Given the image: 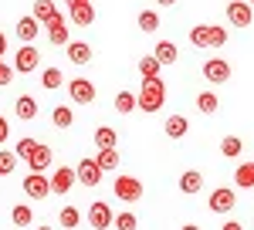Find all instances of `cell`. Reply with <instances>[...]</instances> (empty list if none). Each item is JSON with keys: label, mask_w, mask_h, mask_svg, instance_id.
<instances>
[{"label": "cell", "mask_w": 254, "mask_h": 230, "mask_svg": "<svg viewBox=\"0 0 254 230\" xmlns=\"http://www.w3.org/2000/svg\"><path fill=\"white\" fill-rule=\"evenodd\" d=\"M31 17L38 20V24H51V20L58 17V7H55V0H38L34 3V14Z\"/></svg>", "instance_id": "d6986e66"}, {"label": "cell", "mask_w": 254, "mask_h": 230, "mask_svg": "<svg viewBox=\"0 0 254 230\" xmlns=\"http://www.w3.org/2000/svg\"><path fill=\"white\" fill-rule=\"evenodd\" d=\"M38 230H55V227H48V224H44V227H38Z\"/></svg>", "instance_id": "f6af8a7d"}, {"label": "cell", "mask_w": 254, "mask_h": 230, "mask_svg": "<svg viewBox=\"0 0 254 230\" xmlns=\"http://www.w3.org/2000/svg\"><path fill=\"white\" fill-rule=\"evenodd\" d=\"M51 163H55V156H51V149H48L44 142H38V146H34V153L27 156V166H31V172L51 170Z\"/></svg>", "instance_id": "5bb4252c"}, {"label": "cell", "mask_w": 254, "mask_h": 230, "mask_svg": "<svg viewBox=\"0 0 254 230\" xmlns=\"http://www.w3.org/2000/svg\"><path fill=\"white\" fill-rule=\"evenodd\" d=\"M102 176H105V172L98 170L95 159H81L78 166H75V183H81V186H98Z\"/></svg>", "instance_id": "8992f818"}, {"label": "cell", "mask_w": 254, "mask_h": 230, "mask_svg": "<svg viewBox=\"0 0 254 230\" xmlns=\"http://www.w3.org/2000/svg\"><path fill=\"white\" fill-rule=\"evenodd\" d=\"M14 112H17V118L31 122V118H38V102H34L31 95H20L17 102H14Z\"/></svg>", "instance_id": "ffe728a7"}, {"label": "cell", "mask_w": 254, "mask_h": 230, "mask_svg": "<svg viewBox=\"0 0 254 230\" xmlns=\"http://www.w3.org/2000/svg\"><path fill=\"white\" fill-rule=\"evenodd\" d=\"M58 217H61V227H64V230H75V227L81 224V213H78V207H64V210H61Z\"/></svg>", "instance_id": "1f68e13d"}, {"label": "cell", "mask_w": 254, "mask_h": 230, "mask_svg": "<svg viewBox=\"0 0 254 230\" xmlns=\"http://www.w3.org/2000/svg\"><path fill=\"white\" fill-rule=\"evenodd\" d=\"M227 20H231V27H251L254 10L244 0H231V3H227Z\"/></svg>", "instance_id": "30bf717a"}, {"label": "cell", "mask_w": 254, "mask_h": 230, "mask_svg": "<svg viewBox=\"0 0 254 230\" xmlns=\"http://www.w3.org/2000/svg\"><path fill=\"white\" fill-rule=\"evenodd\" d=\"M48 38H51V44H55V48H61V44L68 48V44H71V31H68V20L61 17V14L51 20V24H48Z\"/></svg>", "instance_id": "4fadbf2b"}, {"label": "cell", "mask_w": 254, "mask_h": 230, "mask_svg": "<svg viewBox=\"0 0 254 230\" xmlns=\"http://www.w3.org/2000/svg\"><path fill=\"white\" fill-rule=\"evenodd\" d=\"M112 220H116V213H112V207L109 203H92L88 207V227H95V230H109L112 227Z\"/></svg>", "instance_id": "ba28073f"}, {"label": "cell", "mask_w": 254, "mask_h": 230, "mask_svg": "<svg viewBox=\"0 0 254 230\" xmlns=\"http://www.w3.org/2000/svg\"><path fill=\"white\" fill-rule=\"evenodd\" d=\"M163 102H166V85H163V78H146V81H142V92L136 95V109H142V112H159Z\"/></svg>", "instance_id": "6da1fadb"}, {"label": "cell", "mask_w": 254, "mask_h": 230, "mask_svg": "<svg viewBox=\"0 0 254 230\" xmlns=\"http://www.w3.org/2000/svg\"><path fill=\"white\" fill-rule=\"evenodd\" d=\"M190 129V122H187V115H170L166 118V125H163V132L170 135V139H183Z\"/></svg>", "instance_id": "ac0fdd59"}, {"label": "cell", "mask_w": 254, "mask_h": 230, "mask_svg": "<svg viewBox=\"0 0 254 230\" xmlns=\"http://www.w3.org/2000/svg\"><path fill=\"white\" fill-rule=\"evenodd\" d=\"M68 7H81V3H92V0H64Z\"/></svg>", "instance_id": "b9f144b4"}, {"label": "cell", "mask_w": 254, "mask_h": 230, "mask_svg": "<svg viewBox=\"0 0 254 230\" xmlns=\"http://www.w3.org/2000/svg\"><path fill=\"white\" fill-rule=\"evenodd\" d=\"M248 7H251V10H254V0H251V3H248Z\"/></svg>", "instance_id": "bcb514c9"}, {"label": "cell", "mask_w": 254, "mask_h": 230, "mask_svg": "<svg viewBox=\"0 0 254 230\" xmlns=\"http://www.w3.org/2000/svg\"><path fill=\"white\" fill-rule=\"evenodd\" d=\"M68 58H71V64L85 68V64L92 61V48H88L85 41H71V44H68Z\"/></svg>", "instance_id": "9a60e30c"}, {"label": "cell", "mask_w": 254, "mask_h": 230, "mask_svg": "<svg viewBox=\"0 0 254 230\" xmlns=\"http://www.w3.org/2000/svg\"><path fill=\"white\" fill-rule=\"evenodd\" d=\"M48 186H51V193H71V186H75V170L71 166H58V170L51 172V179H48Z\"/></svg>", "instance_id": "8fae6325"}, {"label": "cell", "mask_w": 254, "mask_h": 230, "mask_svg": "<svg viewBox=\"0 0 254 230\" xmlns=\"http://www.w3.org/2000/svg\"><path fill=\"white\" fill-rule=\"evenodd\" d=\"M7 139H10V122H7V118L0 115V149L7 146Z\"/></svg>", "instance_id": "f35d334b"}, {"label": "cell", "mask_w": 254, "mask_h": 230, "mask_svg": "<svg viewBox=\"0 0 254 230\" xmlns=\"http://www.w3.org/2000/svg\"><path fill=\"white\" fill-rule=\"evenodd\" d=\"M51 122H55L58 129H71V125H75V112H71L68 105H55V112H51Z\"/></svg>", "instance_id": "d4e9b609"}, {"label": "cell", "mask_w": 254, "mask_h": 230, "mask_svg": "<svg viewBox=\"0 0 254 230\" xmlns=\"http://www.w3.org/2000/svg\"><path fill=\"white\" fill-rule=\"evenodd\" d=\"M112 224H116V230H136L139 227V217L132 210H126V213H116V220H112Z\"/></svg>", "instance_id": "e575fe53"}, {"label": "cell", "mask_w": 254, "mask_h": 230, "mask_svg": "<svg viewBox=\"0 0 254 230\" xmlns=\"http://www.w3.org/2000/svg\"><path fill=\"white\" fill-rule=\"evenodd\" d=\"M241 149H244V142H241L237 135H224V139H220V153L224 156L234 159V156H241Z\"/></svg>", "instance_id": "4dcf8cb0"}, {"label": "cell", "mask_w": 254, "mask_h": 230, "mask_svg": "<svg viewBox=\"0 0 254 230\" xmlns=\"http://www.w3.org/2000/svg\"><path fill=\"white\" fill-rule=\"evenodd\" d=\"M10 81H14V68L7 61H0V85H10Z\"/></svg>", "instance_id": "74e56055"}, {"label": "cell", "mask_w": 254, "mask_h": 230, "mask_svg": "<svg viewBox=\"0 0 254 230\" xmlns=\"http://www.w3.org/2000/svg\"><path fill=\"white\" fill-rule=\"evenodd\" d=\"M38 64H41V51L34 44H24L17 55H14V64H10V68H14V75H31Z\"/></svg>", "instance_id": "3957f363"}, {"label": "cell", "mask_w": 254, "mask_h": 230, "mask_svg": "<svg viewBox=\"0 0 254 230\" xmlns=\"http://www.w3.org/2000/svg\"><path fill=\"white\" fill-rule=\"evenodd\" d=\"M95 163H98V170H102V172L116 170V166H119V149H98Z\"/></svg>", "instance_id": "4316f807"}, {"label": "cell", "mask_w": 254, "mask_h": 230, "mask_svg": "<svg viewBox=\"0 0 254 230\" xmlns=\"http://www.w3.org/2000/svg\"><path fill=\"white\" fill-rule=\"evenodd\" d=\"M220 230H244V227H241L237 220H227V224H224V227H220Z\"/></svg>", "instance_id": "ab89813d"}, {"label": "cell", "mask_w": 254, "mask_h": 230, "mask_svg": "<svg viewBox=\"0 0 254 230\" xmlns=\"http://www.w3.org/2000/svg\"><path fill=\"white\" fill-rule=\"evenodd\" d=\"M20 190L27 193L31 200H44V196L51 193V186H48V176H44V172H31V176L20 183Z\"/></svg>", "instance_id": "7c38bea8"}, {"label": "cell", "mask_w": 254, "mask_h": 230, "mask_svg": "<svg viewBox=\"0 0 254 230\" xmlns=\"http://www.w3.org/2000/svg\"><path fill=\"white\" fill-rule=\"evenodd\" d=\"M156 3H159V7H173L176 0H156Z\"/></svg>", "instance_id": "7bdbcfd3"}, {"label": "cell", "mask_w": 254, "mask_h": 230, "mask_svg": "<svg viewBox=\"0 0 254 230\" xmlns=\"http://www.w3.org/2000/svg\"><path fill=\"white\" fill-rule=\"evenodd\" d=\"M61 81H64V78H61V71H58V68H44V71H41V85H44L48 92L61 88Z\"/></svg>", "instance_id": "f546056e"}, {"label": "cell", "mask_w": 254, "mask_h": 230, "mask_svg": "<svg viewBox=\"0 0 254 230\" xmlns=\"http://www.w3.org/2000/svg\"><path fill=\"white\" fill-rule=\"evenodd\" d=\"M136 24L146 31V34H153V31L159 27V14H156V10H139V20H136Z\"/></svg>", "instance_id": "f1b7e54d"}, {"label": "cell", "mask_w": 254, "mask_h": 230, "mask_svg": "<svg viewBox=\"0 0 254 230\" xmlns=\"http://www.w3.org/2000/svg\"><path fill=\"white\" fill-rule=\"evenodd\" d=\"M159 68H163V64H159L153 55L139 58V75H142V81H146V78H159Z\"/></svg>", "instance_id": "484cf974"}, {"label": "cell", "mask_w": 254, "mask_h": 230, "mask_svg": "<svg viewBox=\"0 0 254 230\" xmlns=\"http://www.w3.org/2000/svg\"><path fill=\"white\" fill-rule=\"evenodd\" d=\"M31 217H34V213H31V207H27V203H17V207L10 210V220H14L17 227H31Z\"/></svg>", "instance_id": "d6a6232c"}, {"label": "cell", "mask_w": 254, "mask_h": 230, "mask_svg": "<svg viewBox=\"0 0 254 230\" xmlns=\"http://www.w3.org/2000/svg\"><path fill=\"white\" fill-rule=\"evenodd\" d=\"M116 196L126 200V203H139V200H142V183H139L136 176H119L116 179Z\"/></svg>", "instance_id": "5b68a950"}, {"label": "cell", "mask_w": 254, "mask_h": 230, "mask_svg": "<svg viewBox=\"0 0 254 230\" xmlns=\"http://www.w3.org/2000/svg\"><path fill=\"white\" fill-rule=\"evenodd\" d=\"M3 55H7V38H3V31H0V61H3Z\"/></svg>", "instance_id": "60d3db41"}, {"label": "cell", "mask_w": 254, "mask_h": 230, "mask_svg": "<svg viewBox=\"0 0 254 230\" xmlns=\"http://www.w3.org/2000/svg\"><path fill=\"white\" fill-rule=\"evenodd\" d=\"M71 24H78V27H92V24H95V7H92V3L71 7Z\"/></svg>", "instance_id": "7402d4cb"}, {"label": "cell", "mask_w": 254, "mask_h": 230, "mask_svg": "<svg viewBox=\"0 0 254 230\" xmlns=\"http://www.w3.org/2000/svg\"><path fill=\"white\" fill-rule=\"evenodd\" d=\"M234 186L254 190V163H241V166L234 170Z\"/></svg>", "instance_id": "44dd1931"}, {"label": "cell", "mask_w": 254, "mask_h": 230, "mask_svg": "<svg viewBox=\"0 0 254 230\" xmlns=\"http://www.w3.org/2000/svg\"><path fill=\"white\" fill-rule=\"evenodd\" d=\"M203 190V176L196 170H187L183 176H180V193H187V196H193V193Z\"/></svg>", "instance_id": "e0dca14e"}, {"label": "cell", "mask_w": 254, "mask_h": 230, "mask_svg": "<svg viewBox=\"0 0 254 230\" xmlns=\"http://www.w3.org/2000/svg\"><path fill=\"white\" fill-rule=\"evenodd\" d=\"M34 146H38V142H34V139H20V142H17V149H14V156H17V159H24V163H27V156L34 153Z\"/></svg>", "instance_id": "8d00e7d4"}, {"label": "cell", "mask_w": 254, "mask_h": 230, "mask_svg": "<svg viewBox=\"0 0 254 230\" xmlns=\"http://www.w3.org/2000/svg\"><path fill=\"white\" fill-rule=\"evenodd\" d=\"M68 95H71L75 105H88V102H95V85L88 78H71L68 81Z\"/></svg>", "instance_id": "52a82bcc"}, {"label": "cell", "mask_w": 254, "mask_h": 230, "mask_svg": "<svg viewBox=\"0 0 254 230\" xmlns=\"http://www.w3.org/2000/svg\"><path fill=\"white\" fill-rule=\"evenodd\" d=\"M92 139H95L98 149H116V139H119V135H116V129H112V125H98Z\"/></svg>", "instance_id": "cb8c5ba5"}, {"label": "cell", "mask_w": 254, "mask_h": 230, "mask_svg": "<svg viewBox=\"0 0 254 230\" xmlns=\"http://www.w3.org/2000/svg\"><path fill=\"white\" fill-rule=\"evenodd\" d=\"M190 44H193V48H224V44H227V27L196 24V27H190Z\"/></svg>", "instance_id": "7a4b0ae2"}, {"label": "cell", "mask_w": 254, "mask_h": 230, "mask_svg": "<svg viewBox=\"0 0 254 230\" xmlns=\"http://www.w3.org/2000/svg\"><path fill=\"white\" fill-rule=\"evenodd\" d=\"M180 230H200V227H196V224H187V227H180Z\"/></svg>", "instance_id": "ee69618b"}, {"label": "cell", "mask_w": 254, "mask_h": 230, "mask_svg": "<svg viewBox=\"0 0 254 230\" xmlns=\"http://www.w3.org/2000/svg\"><path fill=\"white\" fill-rule=\"evenodd\" d=\"M153 58H156L159 64H173L176 58H180V51H176V44H173V41H159V44H156V51H153Z\"/></svg>", "instance_id": "603a6c76"}, {"label": "cell", "mask_w": 254, "mask_h": 230, "mask_svg": "<svg viewBox=\"0 0 254 230\" xmlns=\"http://www.w3.org/2000/svg\"><path fill=\"white\" fill-rule=\"evenodd\" d=\"M38 31H41V24H38L34 17H31V14L17 20V38L24 41V44H34V38H38Z\"/></svg>", "instance_id": "2e32d148"}, {"label": "cell", "mask_w": 254, "mask_h": 230, "mask_svg": "<svg viewBox=\"0 0 254 230\" xmlns=\"http://www.w3.org/2000/svg\"><path fill=\"white\" fill-rule=\"evenodd\" d=\"M203 78L210 85H224V81H231V64L224 58H207L203 61Z\"/></svg>", "instance_id": "277c9868"}, {"label": "cell", "mask_w": 254, "mask_h": 230, "mask_svg": "<svg viewBox=\"0 0 254 230\" xmlns=\"http://www.w3.org/2000/svg\"><path fill=\"white\" fill-rule=\"evenodd\" d=\"M14 170H17V156H14V149H0V176H10Z\"/></svg>", "instance_id": "836d02e7"}, {"label": "cell", "mask_w": 254, "mask_h": 230, "mask_svg": "<svg viewBox=\"0 0 254 230\" xmlns=\"http://www.w3.org/2000/svg\"><path fill=\"white\" fill-rule=\"evenodd\" d=\"M217 105H220V102H217L214 92H200V95H196V109H200L203 115H214V112H217Z\"/></svg>", "instance_id": "83f0119b"}, {"label": "cell", "mask_w": 254, "mask_h": 230, "mask_svg": "<svg viewBox=\"0 0 254 230\" xmlns=\"http://www.w3.org/2000/svg\"><path fill=\"white\" fill-rule=\"evenodd\" d=\"M234 203H237V193H234V190H227V186L214 190V193H210V200H207V207H210L214 213H220V217L234 210Z\"/></svg>", "instance_id": "9c48e42d"}, {"label": "cell", "mask_w": 254, "mask_h": 230, "mask_svg": "<svg viewBox=\"0 0 254 230\" xmlns=\"http://www.w3.org/2000/svg\"><path fill=\"white\" fill-rule=\"evenodd\" d=\"M132 109H136V95H132V92H119V95H116V112L129 115Z\"/></svg>", "instance_id": "d590c367"}]
</instances>
